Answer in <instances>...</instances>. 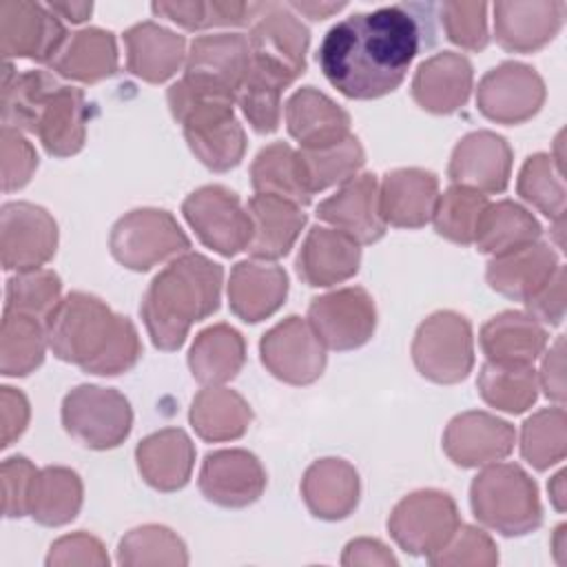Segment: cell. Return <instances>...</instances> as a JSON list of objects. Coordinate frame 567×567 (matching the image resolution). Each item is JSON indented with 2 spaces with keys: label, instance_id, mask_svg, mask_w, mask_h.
<instances>
[{
  "label": "cell",
  "instance_id": "e575fe53",
  "mask_svg": "<svg viewBox=\"0 0 567 567\" xmlns=\"http://www.w3.org/2000/svg\"><path fill=\"white\" fill-rule=\"evenodd\" d=\"M188 419L199 439L221 443L244 436L252 412L239 392L224 385H208L195 394Z\"/></svg>",
  "mask_w": 567,
  "mask_h": 567
},
{
  "label": "cell",
  "instance_id": "ffe728a7",
  "mask_svg": "<svg viewBox=\"0 0 567 567\" xmlns=\"http://www.w3.org/2000/svg\"><path fill=\"white\" fill-rule=\"evenodd\" d=\"M565 2H496L494 35L496 42L512 53H532L556 38L563 27Z\"/></svg>",
  "mask_w": 567,
  "mask_h": 567
},
{
  "label": "cell",
  "instance_id": "91938a15",
  "mask_svg": "<svg viewBox=\"0 0 567 567\" xmlns=\"http://www.w3.org/2000/svg\"><path fill=\"white\" fill-rule=\"evenodd\" d=\"M29 401L27 396L16 388H0V423H2V439L0 445L9 447L16 439L22 436V432L29 425Z\"/></svg>",
  "mask_w": 567,
  "mask_h": 567
},
{
  "label": "cell",
  "instance_id": "816d5d0a",
  "mask_svg": "<svg viewBox=\"0 0 567 567\" xmlns=\"http://www.w3.org/2000/svg\"><path fill=\"white\" fill-rule=\"evenodd\" d=\"M284 84L248 69L246 78L241 82V89L237 93V104L241 106V113L246 115L248 124L266 135L277 131L281 120V93Z\"/></svg>",
  "mask_w": 567,
  "mask_h": 567
},
{
  "label": "cell",
  "instance_id": "d590c367",
  "mask_svg": "<svg viewBox=\"0 0 567 567\" xmlns=\"http://www.w3.org/2000/svg\"><path fill=\"white\" fill-rule=\"evenodd\" d=\"M246 361L244 337L228 323L202 330L188 352V368L204 388L224 385L237 377Z\"/></svg>",
  "mask_w": 567,
  "mask_h": 567
},
{
  "label": "cell",
  "instance_id": "2e32d148",
  "mask_svg": "<svg viewBox=\"0 0 567 567\" xmlns=\"http://www.w3.org/2000/svg\"><path fill=\"white\" fill-rule=\"evenodd\" d=\"M317 217L352 237L359 246L379 241L388 224L379 206L377 175L361 173L343 182L334 195L317 206Z\"/></svg>",
  "mask_w": 567,
  "mask_h": 567
},
{
  "label": "cell",
  "instance_id": "6da1fadb",
  "mask_svg": "<svg viewBox=\"0 0 567 567\" xmlns=\"http://www.w3.org/2000/svg\"><path fill=\"white\" fill-rule=\"evenodd\" d=\"M421 49V24L408 7L352 13L323 35L317 60L326 80L346 97L392 93Z\"/></svg>",
  "mask_w": 567,
  "mask_h": 567
},
{
  "label": "cell",
  "instance_id": "836d02e7",
  "mask_svg": "<svg viewBox=\"0 0 567 567\" xmlns=\"http://www.w3.org/2000/svg\"><path fill=\"white\" fill-rule=\"evenodd\" d=\"M66 80L93 84L117 71V44L111 31L89 27L69 33L47 64Z\"/></svg>",
  "mask_w": 567,
  "mask_h": 567
},
{
  "label": "cell",
  "instance_id": "ba28073f",
  "mask_svg": "<svg viewBox=\"0 0 567 567\" xmlns=\"http://www.w3.org/2000/svg\"><path fill=\"white\" fill-rule=\"evenodd\" d=\"M416 370L434 383H458L474 365V337L470 321L454 310L430 315L412 341Z\"/></svg>",
  "mask_w": 567,
  "mask_h": 567
},
{
  "label": "cell",
  "instance_id": "8d00e7d4",
  "mask_svg": "<svg viewBox=\"0 0 567 567\" xmlns=\"http://www.w3.org/2000/svg\"><path fill=\"white\" fill-rule=\"evenodd\" d=\"M540 230L538 219L527 208L512 199H501L494 204L489 202L483 210L476 224L474 244L481 252L498 257L538 241Z\"/></svg>",
  "mask_w": 567,
  "mask_h": 567
},
{
  "label": "cell",
  "instance_id": "db71d44e",
  "mask_svg": "<svg viewBox=\"0 0 567 567\" xmlns=\"http://www.w3.org/2000/svg\"><path fill=\"white\" fill-rule=\"evenodd\" d=\"M432 565H478L489 567L498 563V551L494 540L478 527L458 525L452 538L445 543L443 549L427 558Z\"/></svg>",
  "mask_w": 567,
  "mask_h": 567
},
{
  "label": "cell",
  "instance_id": "cb8c5ba5",
  "mask_svg": "<svg viewBox=\"0 0 567 567\" xmlns=\"http://www.w3.org/2000/svg\"><path fill=\"white\" fill-rule=\"evenodd\" d=\"M250 62L248 38L241 33L197 35L186 53L184 75L239 93Z\"/></svg>",
  "mask_w": 567,
  "mask_h": 567
},
{
  "label": "cell",
  "instance_id": "7dc6e473",
  "mask_svg": "<svg viewBox=\"0 0 567 567\" xmlns=\"http://www.w3.org/2000/svg\"><path fill=\"white\" fill-rule=\"evenodd\" d=\"M520 454L536 470H547L565 458L567 427L563 405L538 410L523 423Z\"/></svg>",
  "mask_w": 567,
  "mask_h": 567
},
{
  "label": "cell",
  "instance_id": "f546056e",
  "mask_svg": "<svg viewBox=\"0 0 567 567\" xmlns=\"http://www.w3.org/2000/svg\"><path fill=\"white\" fill-rule=\"evenodd\" d=\"M135 461L142 478L159 489H182L195 465V445L179 427H166L148 434L135 450Z\"/></svg>",
  "mask_w": 567,
  "mask_h": 567
},
{
  "label": "cell",
  "instance_id": "44dd1931",
  "mask_svg": "<svg viewBox=\"0 0 567 567\" xmlns=\"http://www.w3.org/2000/svg\"><path fill=\"white\" fill-rule=\"evenodd\" d=\"M439 202V179L425 168L388 171L379 184L383 221L394 228H421L432 221Z\"/></svg>",
  "mask_w": 567,
  "mask_h": 567
},
{
  "label": "cell",
  "instance_id": "3957f363",
  "mask_svg": "<svg viewBox=\"0 0 567 567\" xmlns=\"http://www.w3.org/2000/svg\"><path fill=\"white\" fill-rule=\"evenodd\" d=\"M224 270L199 252L168 261L148 284L140 315L155 348L173 352L184 346L193 323L219 308Z\"/></svg>",
  "mask_w": 567,
  "mask_h": 567
},
{
  "label": "cell",
  "instance_id": "6f0895ef",
  "mask_svg": "<svg viewBox=\"0 0 567 567\" xmlns=\"http://www.w3.org/2000/svg\"><path fill=\"white\" fill-rule=\"evenodd\" d=\"M47 565L49 567H66V565L104 567L109 565V556L104 551V545L95 536L86 532H78V534L62 536L51 545Z\"/></svg>",
  "mask_w": 567,
  "mask_h": 567
},
{
  "label": "cell",
  "instance_id": "7c38bea8",
  "mask_svg": "<svg viewBox=\"0 0 567 567\" xmlns=\"http://www.w3.org/2000/svg\"><path fill=\"white\" fill-rule=\"evenodd\" d=\"M308 323L330 350H354L363 346L377 328L374 299L365 288L348 286L312 299Z\"/></svg>",
  "mask_w": 567,
  "mask_h": 567
},
{
  "label": "cell",
  "instance_id": "9c48e42d",
  "mask_svg": "<svg viewBox=\"0 0 567 567\" xmlns=\"http://www.w3.org/2000/svg\"><path fill=\"white\" fill-rule=\"evenodd\" d=\"M458 509L450 494L439 489H419L401 498L388 529L394 543L412 556H432L445 547L458 527Z\"/></svg>",
  "mask_w": 567,
  "mask_h": 567
},
{
  "label": "cell",
  "instance_id": "be15d7a7",
  "mask_svg": "<svg viewBox=\"0 0 567 567\" xmlns=\"http://www.w3.org/2000/svg\"><path fill=\"white\" fill-rule=\"evenodd\" d=\"M49 9L58 16V18H66L69 22H84L91 11H93V4L91 2H51Z\"/></svg>",
  "mask_w": 567,
  "mask_h": 567
},
{
  "label": "cell",
  "instance_id": "03108f58",
  "mask_svg": "<svg viewBox=\"0 0 567 567\" xmlns=\"http://www.w3.org/2000/svg\"><path fill=\"white\" fill-rule=\"evenodd\" d=\"M547 489H549V498H551L554 507H556L558 512H563V509H565V472H563V470L549 481Z\"/></svg>",
  "mask_w": 567,
  "mask_h": 567
},
{
  "label": "cell",
  "instance_id": "4dcf8cb0",
  "mask_svg": "<svg viewBox=\"0 0 567 567\" xmlns=\"http://www.w3.org/2000/svg\"><path fill=\"white\" fill-rule=\"evenodd\" d=\"M478 343L492 363L534 365L547 346V330L527 312L507 310L483 323Z\"/></svg>",
  "mask_w": 567,
  "mask_h": 567
},
{
  "label": "cell",
  "instance_id": "7402d4cb",
  "mask_svg": "<svg viewBox=\"0 0 567 567\" xmlns=\"http://www.w3.org/2000/svg\"><path fill=\"white\" fill-rule=\"evenodd\" d=\"M361 264L359 244L346 233L312 226L297 255V275L312 288H328L357 275Z\"/></svg>",
  "mask_w": 567,
  "mask_h": 567
},
{
  "label": "cell",
  "instance_id": "f35d334b",
  "mask_svg": "<svg viewBox=\"0 0 567 567\" xmlns=\"http://www.w3.org/2000/svg\"><path fill=\"white\" fill-rule=\"evenodd\" d=\"M182 128L193 155L215 173L235 168L246 153V133L235 115L208 117Z\"/></svg>",
  "mask_w": 567,
  "mask_h": 567
},
{
  "label": "cell",
  "instance_id": "8fae6325",
  "mask_svg": "<svg viewBox=\"0 0 567 567\" xmlns=\"http://www.w3.org/2000/svg\"><path fill=\"white\" fill-rule=\"evenodd\" d=\"M266 370L290 385H308L323 374L326 346L308 323L297 315L272 326L259 343Z\"/></svg>",
  "mask_w": 567,
  "mask_h": 567
},
{
  "label": "cell",
  "instance_id": "f907efd6",
  "mask_svg": "<svg viewBox=\"0 0 567 567\" xmlns=\"http://www.w3.org/2000/svg\"><path fill=\"white\" fill-rule=\"evenodd\" d=\"M120 565H186L188 554L182 538L164 525L131 529L117 547Z\"/></svg>",
  "mask_w": 567,
  "mask_h": 567
},
{
  "label": "cell",
  "instance_id": "ab89813d",
  "mask_svg": "<svg viewBox=\"0 0 567 567\" xmlns=\"http://www.w3.org/2000/svg\"><path fill=\"white\" fill-rule=\"evenodd\" d=\"M363 162H365L363 146L352 133L330 146L297 151L301 182L310 195L326 190L330 186L343 184L350 177L359 175Z\"/></svg>",
  "mask_w": 567,
  "mask_h": 567
},
{
  "label": "cell",
  "instance_id": "bcb514c9",
  "mask_svg": "<svg viewBox=\"0 0 567 567\" xmlns=\"http://www.w3.org/2000/svg\"><path fill=\"white\" fill-rule=\"evenodd\" d=\"M518 195L538 208L545 217L563 224L565 215V182H563V166L547 153H534L525 159L518 182Z\"/></svg>",
  "mask_w": 567,
  "mask_h": 567
},
{
  "label": "cell",
  "instance_id": "6125c7cd",
  "mask_svg": "<svg viewBox=\"0 0 567 567\" xmlns=\"http://www.w3.org/2000/svg\"><path fill=\"white\" fill-rule=\"evenodd\" d=\"M341 565H396V558L377 538H354L346 545Z\"/></svg>",
  "mask_w": 567,
  "mask_h": 567
},
{
  "label": "cell",
  "instance_id": "11a10c76",
  "mask_svg": "<svg viewBox=\"0 0 567 567\" xmlns=\"http://www.w3.org/2000/svg\"><path fill=\"white\" fill-rule=\"evenodd\" d=\"M0 157H2V190L22 188L38 168V153L33 144L11 126H2L0 133Z\"/></svg>",
  "mask_w": 567,
  "mask_h": 567
},
{
  "label": "cell",
  "instance_id": "ac0fdd59",
  "mask_svg": "<svg viewBox=\"0 0 567 567\" xmlns=\"http://www.w3.org/2000/svg\"><path fill=\"white\" fill-rule=\"evenodd\" d=\"M512 148L492 131H474L458 140L452 151L447 175L452 184L474 188L483 195L503 193L509 184Z\"/></svg>",
  "mask_w": 567,
  "mask_h": 567
},
{
  "label": "cell",
  "instance_id": "681fc988",
  "mask_svg": "<svg viewBox=\"0 0 567 567\" xmlns=\"http://www.w3.org/2000/svg\"><path fill=\"white\" fill-rule=\"evenodd\" d=\"M62 299V281L49 268L20 270L7 281L4 310L20 312L40 321L53 312Z\"/></svg>",
  "mask_w": 567,
  "mask_h": 567
},
{
  "label": "cell",
  "instance_id": "ee69618b",
  "mask_svg": "<svg viewBox=\"0 0 567 567\" xmlns=\"http://www.w3.org/2000/svg\"><path fill=\"white\" fill-rule=\"evenodd\" d=\"M478 394L496 410L520 414L538 399V374L534 365H503L485 361L478 379Z\"/></svg>",
  "mask_w": 567,
  "mask_h": 567
},
{
  "label": "cell",
  "instance_id": "680465c9",
  "mask_svg": "<svg viewBox=\"0 0 567 567\" xmlns=\"http://www.w3.org/2000/svg\"><path fill=\"white\" fill-rule=\"evenodd\" d=\"M527 315L540 326H560L565 317V266H558L556 272L527 299Z\"/></svg>",
  "mask_w": 567,
  "mask_h": 567
},
{
  "label": "cell",
  "instance_id": "9f6ffc18",
  "mask_svg": "<svg viewBox=\"0 0 567 567\" xmlns=\"http://www.w3.org/2000/svg\"><path fill=\"white\" fill-rule=\"evenodd\" d=\"M38 467L24 456H11L2 463V512L7 518L29 514V496Z\"/></svg>",
  "mask_w": 567,
  "mask_h": 567
},
{
  "label": "cell",
  "instance_id": "5bb4252c",
  "mask_svg": "<svg viewBox=\"0 0 567 567\" xmlns=\"http://www.w3.org/2000/svg\"><path fill=\"white\" fill-rule=\"evenodd\" d=\"M545 102L543 78L523 62H503L487 71L476 89L478 111L498 124H520Z\"/></svg>",
  "mask_w": 567,
  "mask_h": 567
},
{
  "label": "cell",
  "instance_id": "60d3db41",
  "mask_svg": "<svg viewBox=\"0 0 567 567\" xmlns=\"http://www.w3.org/2000/svg\"><path fill=\"white\" fill-rule=\"evenodd\" d=\"M250 182L259 195H275L301 208L312 199L301 182L297 151L286 142H272L257 153L250 164Z\"/></svg>",
  "mask_w": 567,
  "mask_h": 567
},
{
  "label": "cell",
  "instance_id": "52a82bcc",
  "mask_svg": "<svg viewBox=\"0 0 567 567\" xmlns=\"http://www.w3.org/2000/svg\"><path fill=\"white\" fill-rule=\"evenodd\" d=\"M62 425L80 445L111 450L131 434L133 410L122 392L84 383L64 396Z\"/></svg>",
  "mask_w": 567,
  "mask_h": 567
},
{
  "label": "cell",
  "instance_id": "d6a6232c",
  "mask_svg": "<svg viewBox=\"0 0 567 567\" xmlns=\"http://www.w3.org/2000/svg\"><path fill=\"white\" fill-rule=\"evenodd\" d=\"M301 496L317 518H346L359 503V474L343 458L315 461L301 478Z\"/></svg>",
  "mask_w": 567,
  "mask_h": 567
},
{
  "label": "cell",
  "instance_id": "5b68a950",
  "mask_svg": "<svg viewBox=\"0 0 567 567\" xmlns=\"http://www.w3.org/2000/svg\"><path fill=\"white\" fill-rule=\"evenodd\" d=\"M308 44L310 31L288 4L264 2L248 33V66L290 86L306 71Z\"/></svg>",
  "mask_w": 567,
  "mask_h": 567
},
{
  "label": "cell",
  "instance_id": "f5cc1de1",
  "mask_svg": "<svg viewBox=\"0 0 567 567\" xmlns=\"http://www.w3.org/2000/svg\"><path fill=\"white\" fill-rule=\"evenodd\" d=\"M447 40L467 51H483L489 42L485 2H443L439 7Z\"/></svg>",
  "mask_w": 567,
  "mask_h": 567
},
{
  "label": "cell",
  "instance_id": "e7e4bbea",
  "mask_svg": "<svg viewBox=\"0 0 567 567\" xmlns=\"http://www.w3.org/2000/svg\"><path fill=\"white\" fill-rule=\"evenodd\" d=\"M292 11H299L312 20H323L330 13H337L346 7V2H290L288 4Z\"/></svg>",
  "mask_w": 567,
  "mask_h": 567
},
{
  "label": "cell",
  "instance_id": "277c9868",
  "mask_svg": "<svg viewBox=\"0 0 567 567\" xmlns=\"http://www.w3.org/2000/svg\"><path fill=\"white\" fill-rule=\"evenodd\" d=\"M472 512L503 536H523L543 523L538 487L516 463H489L470 487Z\"/></svg>",
  "mask_w": 567,
  "mask_h": 567
},
{
  "label": "cell",
  "instance_id": "83f0119b",
  "mask_svg": "<svg viewBox=\"0 0 567 567\" xmlns=\"http://www.w3.org/2000/svg\"><path fill=\"white\" fill-rule=\"evenodd\" d=\"M246 210L252 219V237L246 246L252 259L275 261L288 255L306 224L301 206L275 195H252Z\"/></svg>",
  "mask_w": 567,
  "mask_h": 567
},
{
  "label": "cell",
  "instance_id": "30bf717a",
  "mask_svg": "<svg viewBox=\"0 0 567 567\" xmlns=\"http://www.w3.org/2000/svg\"><path fill=\"white\" fill-rule=\"evenodd\" d=\"M184 219L199 241L224 257L246 250L252 237V219L237 193L221 184L193 190L182 204Z\"/></svg>",
  "mask_w": 567,
  "mask_h": 567
},
{
  "label": "cell",
  "instance_id": "c3c4849f",
  "mask_svg": "<svg viewBox=\"0 0 567 567\" xmlns=\"http://www.w3.org/2000/svg\"><path fill=\"white\" fill-rule=\"evenodd\" d=\"M487 204V195L467 186L452 184L443 195H439L432 224L441 237L454 244H474L476 224Z\"/></svg>",
  "mask_w": 567,
  "mask_h": 567
},
{
  "label": "cell",
  "instance_id": "7a4b0ae2",
  "mask_svg": "<svg viewBox=\"0 0 567 567\" xmlns=\"http://www.w3.org/2000/svg\"><path fill=\"white\" fill-rule=\"evenodd\" d=\"M53 354L80 365L89 374L115 377L142 357V341L133 321L113 312L89 292H69L44 321Z\"/></svg>",
  "mask_w": 567,
  "mask_h": 567
},
{
  "label": "cell",
  "instance_id": "603a6c76",
  "mask_svg": "<svg viewBox=\"0 0 567 567\" xmlns=\"http://www.w3.org/2000/svg\"><path fill=\"white\" fill-rule=\"evenodd\" d=\"M288 295V275L281 266L264 259H246L233 266L228 279L230 310L246 323L275 315Z\"/></svg>",
  "mask_w": 567,
  "mask_h": 567
},
{
  "label": "cell",
  "instance_id": "4fadbf2b",
  "mask_svg": "<svg viewBox=\"0 0 567 567\" xmlns=\"http://www.w3.org/2000/svg\"><path fill=\"white\" fill-rule=\"evenodd\" d=\"M58 248V224L31 202H9L0 213V252L4 270L42 268Z\"/></svg>",
  "mask_w": 567,
  "mask_h": 567
},
{
  "label": "cell",
  "instance_id": "484cf974",
  "mask_svg": "<svg viewBox=\"0 0 567 567\" xmlns=\"http://www.w3.org/2000/svg\"><path fill=\"white\" fill-rule=\"evenodd\" d=\"M286 126L301 148H321L350 135V115L326 93L303 86L286 102Z\"/></svg>",
  "mask_w": 567,
  "mask_h": 567
},
{
  "label": "cell",
  "instance_id": "74e56055",
  "mask_svg": "<svg viewBox=\"0 0 567 567\" xmlns=\"http://www.w3.org/2000/svg\"><path fill=\"white\" fill-rule=\"evenodd\" d=\"M82 507V481L78 472L60 465L38 470L29 496V516L47 527L71 523Z\"/></svg>",
  "mask_w": 567,
  "mask_h": 567
},
{
  "label": "cell",
  "instance_id": "8992f818",
  "mask_svg": "<svg viewBox=\"0 0 567 567\" xmlns=\"http://www.w3.org/2000/svg\"><path fill=\"white\" fill-rule=\"evenodd\" d=\"M111 255L131 270H151L190 248L177 219L164 208H137L120 217L109 237Z\"/></svg>",
  "mask_w": 567,
  "mask_h": 567
},
{
  "label": "cell",
  "instance_id": "94428289",
  "mask_svg": "<svg viewBox=\"0 0 567 567\" xmlns=\"http://www.w3.org/2000/svg\"><path fill=\"white\" fill-rule=\"evenodd\" d=\"M563 337H558L554 341V346H549V350L545 352V359H543V365H540V372L538 374V388L545 390L547 399L556 401L558 405H563L565 401V374H563Z\"/></svg>",
  "mask_w": 567,
  "mask_h": 567
},
{
  "label": "cell",
  "instance_id": "9a60e30c",
  "mask_svg": "<svg viewBox=\"0 0 567 567\" xmlns=\"http://www.w3.org/2000/svg\"><path fill=\"white\" fill-rule=\"evenodd\" d=\"M66 35L64 24L49 7L24 0L0 4V51L7 62L27 58L49 64Z\"/></svg>",
  "mask_w": 567,
  "mask_h": 567
},
{
  "label": "cell",
  "instance_id": "7bdbcfd3",
  "mask_svg": "<svg viewBox=\"0 0 567 567\" xmlns=\"http://www.w3.org/2000/svg\"><path fill=\"white\" fill-rule=\"evenodd\" d=\"M47 346L44 321L20 312H2L0 370L4 377L31 374L44 361Z\"/></svg>",
  "mask_w": 567,
  "mask_h": 567
},
{
  "label": "cell",
  "instance_id": "e0dca14e",
  "mask_svg": "<svg viewBox=\"0 0 567 567\" xmlns=\"http://www.w3.org/2000/svg\"><path fill=\"white\" fill-rule=\"evenodd\" d=\"M514 427L489 412H463L443 432L445 454L461 467H485L498 463L514 450Z\"/></svg>",
  "mask_w": 567,
  "mask_h": 567
},
{
  "label": "cell",
  "instance_id": "b9f144b4",
  "mask_svg": "<svg viewBox=\"0 0 567 567\" xmlns=\"http://www.w3.org/2000/svg\"><path fill=\"white\" fill-rule=\"evenodd\" d=\"M58 86L60 82L47 71L18 73L7 62L2 73V126L31 133L38 111Z\"/></svg>",
  "mask_w": 567,
  "mask_h": 567
},
{
  "label": "cell",
  "instance_id": "1f68e13d",
  "mask_svg": "<svg viewBox=\"0 0 567 567\" xmlns=\"http://www.w3.org/2000/svg\"><path fill=\"white\" fill-rule=\"evenodd\" d=\"M560 266L558 252L540 241L492 257L485 279L492 290L514 301H527Z\"/></svg>",
  "mask_w": 567,
  "mask_h": 567
},
{
  "label": "cell",
  "instance_id": "f6af8a7d",
  "mask_svg": "<svg viewBox=\"0 0 567 567\" xmlns=\"http://www.w3.org/2000/svg\"><path fill=\"white\" fill-rule=\"evenodd\" d=\"M264 2H221V0H210V2H153L151 9L159 18H168L171 22L188 29V31H202L210 27H244L252 24L255 18L259 16Z\"/></svg>",
  "mask_w": 567,
  "mask_h": 567
},
{
  "label": "cell",
  "instance_id": "d6986e66",
  "mask_svg": "<svg viewBox=\"0 0 567 567\" xmlns=\"http://www.w3.org/2000/svg\"><path fill=\"white\" fill-rule=\"evenodd\" d=\"M199 489L215 505L246 507L264 494L266 472L248 450H217L202 463Z\"/></svg>",
  "mask_w": 567,
  "mask_h": 567
},
{
  "label": "cell",
  "instance_id": "d4e9b609",
  "mask_svg": "<svg viewBox=\"0 0 567 567\" xmlns=\"http://www.w3.org/2000/svg\"><path fill=\"white\" fill-rule=\"evenodd\" d=\"M472 78V64L465 55L441 51L419 64L412 80V97L430 113H454L467 102Z\"/></svg>",
  "mask_w": 567,
  "mask_h": 567
},
{
  "label": "cell",
  "instance_id": "f1b7e54d",
  "mask_svg": "<svg viewBox=\"0 0 567 567\" xmlns=\"http://www.w3.org/2000/svg\"><path fill=\"white\" fill-rule=\"evenodd\" d=\"M126 69L144 82L159 84L173 78L186 62L184 35L155 22H140L124 33Z\"/></svg>",
  "mask_w": 567,
  "mask_h": 567
},
{
  "label": "cell",
  "instance_id": "4316f807",
  "mask_svg": "<svg viewBox=\"0 0 567 567\" xmlns=\"http://www.w3.org/2000/svg\"><path fill=\"white\" fill-rule=\"evenodd\" d=\"M86 117L84 93L75 86L60 84L38 111L31 133L38 135L49 155L71 157L84 146Z\"/></svg>",
  "mask_w": 567,
  "mask_h": 567
}]
</instances>
